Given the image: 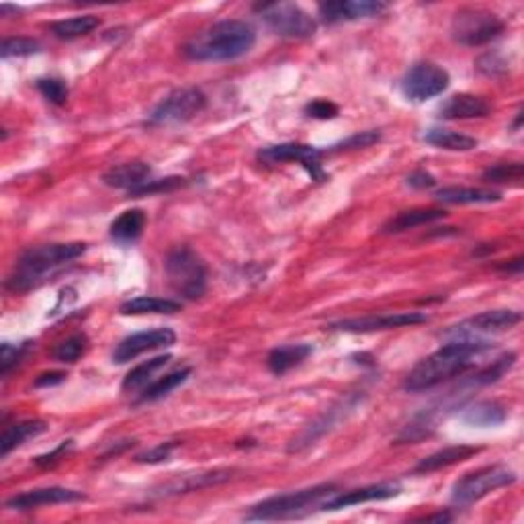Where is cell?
I'll list each match as a JSON object with an SVG mask.
<instances>
[{"mask_svg":"<svg viewBox=\"0 0 524 524\" xmlns=\"http://www.w3.org/2000/svg\"><path fill=\"white\" fill-rule=\"evenodd\" d=\"M489 113H491V107L486 98L467 95V93L449 96L447 101L441 104V109H438V115L449 121L483 119V117H488Z\"/></svg>","mask_w":524,"mask_h":524,"instance_id":"18","label":"cell"},{"mask_svg":"<svg viewBox=\"0 0 524 524\" xmlns=\"http://www.w3.org/2000/svg\"><path fill=\"white\" fill-rule=\"evenodd\" d=\"M191 373H193L191 366H182V369H179V371H173V373H168V375L160 377L158 381L146 385V389H143L140 402H156V399L166 397L170 391L181 388V385L185 383L189 377H191Z\"/></svg>","mask_w":524,"mask_h":524,"instance_id":"33","label":"cell"},{"mask_svg":"<svg viewBox=\"0 0 524 524\" xmlns=\"http://www.w3.org/2000/svg\"><path fill=\"white\" fill-rule=\"evenodd\" d=\"M150 174H152V168H150L146 162H126L109 168L107 173L103 174V182L107 187L127 189V191H131V189L140 187L146 181H150Z\"/></svg>","mask_w":524,"mask_h":524,"instance_id":"21","label":"cell"},{"mask_svg":"<svg viewBox=\"0 0 524 524\" xmlns=\"http://www.w3.org/2000/svg\"><path fill=\"white\" fill-rule=\"evenodd\" d=\"M87 346H89V340L84 334H72L66 340H62L60 344L54 349V358L58 363H66V365H72L76 363L78 358H81L84 352H87Z\"/></svg>","mask_w":524,"mask_h":524,"instance_id":"35","label":"cell"},{"mask_svg":"<svg viewBox=\"0 0 524 524\" xmlns=\"http://www.w3.org/2000/svg\"><path fill=\"white\" fill-rule=\"evenodd\" d=\"M520 312L514 310H489L482 312L477 316H471L463 322L451 326L449 330H444V336H453L455 340H465V338H477L482 334H494V332H504L520 324Z\"/></svg>","mask_w":524,"mask_h":524,"instance_id":"12","label":"cell"},{"mask_svg":"<svg viewBox=\"0 0 524 524\" xmlns=\"http://www.w3.org/2000/svg\"><path fill=\"white\" fill-rule=\"evenodd\" d=\"M170 360H173V355H160V357H154L150 360H143V363L134 366V369L127 373L126 379H123V383H121V389L123 391H137V389L146 388V385L152 381V377L156 375V373L164 369Z\"/></svg>","mask_w":524,"mask_h":524,"instance_id":"31","label":"cell"},{"mask_svg":"<svg viewBox=\"0 0 524 524\" xmlns=\"http://www.w3.org/2000/svg\"><path fill=\"white\" fill-rule=\"evenodd\" d=\"M381 140V134L375 129L371 131H358V134L346 137V140L334 143L330 148V152H343V150H358V148H369L373 143H377Z\"/></svg>","mask_w":524,"mask_h":524,"instance_id":"41","label":"cell"},{"mask_svg":"<svg viewBox=\"0 0 524 524\" xmlns=\"http://www.w3.org/2000/svg\"><path fill=\"white\" fill-rule=\"evenodd\" d=\"M143 226H146V213L142 209H127L111 224L109 232L111 238L119 242V244H131V242L140 238Z\"/></svg>","mask_w":524,"mask_h":524,"instance_id":"29","label":"cell"},{"mask_svg":"<svg viewBox=\"0 0 524 524\" xmlns=\"http://www.w3.org/2000/svg\"><path fill=\"white\" fill-rule=\"evenodd\" d=\"M66 377L68 375H66L64 371H50L39 375L33 385H35V388H54V385H60Z\"/></svg>","mask_w":524,"mask_h":524,"instance_id":"47","label":"cell"},{"mask_svg":"<svg viewBox=\"0 0 524 524\" xmlns=\"http://www.w3.org/2000/svg\"><path fill=\"white\" fill-rule=\"evenodd\" d=\"M357 402H358V397H349V399H343V404L336 405V408L328 410L322 418H318L316 422L307 426V428L301 432L297 438H293V443L289 444V453H299V451H304V449L310 447V444L316 443L320 436H324L326 432H330L334 428V424L343 418V410L355 408Z\"/></svg>","mask_w":524,"mask_h":524,"instance_id":"19","label":"cell"},{"mask_svg":"<svg viewBox=\"0 0 524 524\" xmlns=\"http://www.w3.org/2000/svg\"><path fill=\"white\" fill-rule=\"evenodd\" d=\"M443 209H408V212L397 213L396 218H391L388 224L383 226L385 234H402L408 232V229L420 227L426 224H432V221H438L444 218Z\"/></svg>","mask_w":524,"mask_h":524,"instance_id":"27","label":"cell"},{"mask_svg":"<svg viewBox=\"0 0 524 524\" xmlns=\"http://www.w3.org/2000/svg\"><path fill=\"white\" fill-rule=\"evenodd\" d=\"M424 142L441 150H449V152H469V150H475L477 143H480L475 137L444 127H432L426 131Z\"/></svg>","mask_w":524,"mask_h":524,"instance_id":"28","label":"cell"},{"mask_svg":"<svg viewBox=\"0 0 524 524\" xmlns=\"http://www.w3.org/2000/svg\"><path fill=\"white\" fill-rule=\"evenodd\" d=\"M179 441H168V443H160L156 444L154 449L146 451V453L137 455V461L140 463H162V461H168V457L173 455V451L179 447Z\"/></svg>","mask_w":524,"mask_h":524,"instance_id":"43","label":"cell"},{"mask_svg":"<svg viewBox=\"0 0 524 524\" xmlns=\"http://www.w3.org/2000/svg\"><path fill=\"white\" fill-rule=\"evenodd\" d=\"M176 343V334L170 330V328H154V330L146 332H135L131 336L123 338L119 344L115 346L113 351V363L123 365L129 363V360L137 358L143 352L166 349V346H173Z\"/></svg>","mask_w":524,"mask_h":524,"instance_id":"13","label":"cell"},{"mask_svg":"<svg viewBox=\"0 0 524 524\" xmlns=\"http://www.w3.org/2000/svg\"><path fill=\"white\" fill-rule=\"evenodd\" d=\"M451 76L441 66L422 62L412 66L402 81V93L412 103L430 101L449 89Z\"/></svg>","mask_w":524,"mask_h":524,"instance_id":"10","label":"cell"},{"mask_svg":"<svg viewBox=\"0 0 524 524\" xmlns=\"http://www.w3.org/2000/svg\"><path fill=\"white\" fill-rule=\"evenodd\" d=\"M187 179L182 176H168V179H158V181H146L143 185L131 189L129 196H146V195H158V193H173L176 189L185 187Z\"/></svg>","mask_w":524,"mask_h":524,"instance_id":"37","label":"cell"},{"mask_svg":"<svg viewBox=\"0 0 524 524\" xmlns=\"http://www.w3.org/2000/svg\"><path fill=\"white\" fill-rule=\"evenodd\" d=\"M168 285L185 299H199L207 291V266L193 248L176 246L164 262Z\"/></svg>","mask_w":524,"mask_h":524,"instance_id":"5","label":"cell"},{"mask_svg":"<svg viewBox=\"0 0 524 524\" xmlns=\"http://www.w3.org/2000/svg\"><path fill=\"white\" fill-rule=\"evenodd\" d=\"M87 252L82 242H66V244H43L23 252L15 265V271L6 279V289L12 293H27L37 289L45 281H51L66 265L81 258Z\"/></svg>","mask_w":524,"mask_h":524,"instance_id":"2","label":"cell"},{"mask_svg":"<svg viewBox=\"0 0 524 524\" xmlns=\"http://www.w3.org/2000/svg\"><path fill=\"white\" fill-rule=\"evenodd\" d=\"M257 43L250 23L227 19L203 29L185 45V56L193 62H229L248 54Z\"/></svg>","mask_w":524,"mask_h":524,"instance_id":"3","label":"cell"},{"mask_svg":"<svg viewBox=\"0 0 524 524\" xmlns=\"http://www.w3.org/2000/svg\"><path fill=\"white\" fill-rule=\"evenodd\" d=\"M37 89L51 104H58V107H62V104L68 101L70 90L68 84H66L62 78H39Z\"/></svg>","mask_w":524,"mask_h":524,"instance_id":"39","label":"cell"},{"mask_svg":"<svg viewBox=\"0 0 524 524\" xmlns=\"http://www.w3.org/2000/svg\"><path fill=\"white\" fill-rule=\"evenodd\" d=\"M74 447V441H64L60 447L58 449H54L51 451V453H48V455H39L37 458H35V465H39V467H54L56 463H60V458H64L66 457V453H68V451Z\"/></svg>","mask_w":524,"mask_h":524,"instance_id":"45","label":"cell"},{"mask_svg":"<svg viewBox=\"0 0 524 524\" xmlns=\"http://www.w3.org/2000/svg\"><path fill=\"white\" fill-rule=\"evenodd\" d=\"M399 494H402V483L381 482V483H373V486L344 491V494H334V496L328 497L326 502L320 504V508L322 510H343V508L358 506V504H366V502L391 500V497H396Z\"/></svg>","mask_w":524,"mask_h":524,"instance_id":"15","label":"cell"},{"mask_svg":"<svg viewBox=\"0 0 524 524\" xmlns=\"http://www.w3.org/2000/svg\"><path fill=\"white\" fill-rule=\"evenodd\" d=\"M42 51V45H39L35 39L29 37H6L3 45H0V56L4 60L9 58H23V56H33Z\"/></svg>","mask_w":524,"mask_h":524,"instance_id":"38","label":"cell"},{"mask_svg":"<svg viewBox=\"0 0 524 524\" xmlns=\"http://www.w3.org/2000/svg\"><path fill=\"white\" fill-rule=\"evenodd\" d=\"M336 486L334 483H320L305 489L289 491V494H279L266 497L258 504H254L244 519L246 520H289L299 519L310 512L313 506H320L324 497L334 496Z\"/></svg>","mask_w":524,"mask_h":524,"instance_id":"4","label":"cell"},{"mask_svg":"<svg viewBox=\"0 0 524 524\" xmlns=\"http://www.w3.org/2000/svg\"><path fill=\"white\" fill-rule=\"evenodd\" d=\"M322 150L307 146V143H279V146L262 148L258 152V160L266 164L281 162H299L305 168V173L312 176V181L324 182L328 181V173L322 168Z\"/></svg>","mask_w":524,"mask_h":524,"instance_id":"11","label":"cell"},{"mask_svg":"<svg viewBox=\"0 0 524 524\" xmlns=\"http://www.w3.org/2000/svg\"><path fill=\"white\" fill-rule=\"evenodd\" d=\"M436 199L447 205H475V203H497L502 201L500 191L475 187H444L436 191Z\"/></svg>","mask_w":524,"mask_h":524,"instance_id":"24","label":"cell"},{"mask_svg":"<svg viewBox=\"0 0 524 524\" xmlns=\"http://www.w3.org/2000/svg\"><path fill=\"white\" fill-rule=\"evenodd\" d=\"M514 482L516 474L512 469L504 467V465H489V467L475 469L463 475L461 480H457L451 500L457 506H471V504L480 502L482 497H486L491 491L512 486Z\"/></svg>","mask_w":524,"mask_h":524,"instance_id":"7","label":"cell"},{"mask_svg":"<svg viewBox=\"0 0 524 524\" xmlns=\"http://www.w3.org/2000/svg\"><path fill=\"white\" fill-rule=\"evenodd\" d=\"M207 104V96L201 89L187 87L173 90L166 98L156 104L150 113L148 126H176V123L191 121L195 115H199Z\"/></svg>","mask_w":524,"mask_h":524,"instance_id":"9","label":"cell"},{"mask_svg":"<svg viewBox=\"0 0 524 524\" xmlns=\"http://www.w3.org/2000/svg\"><path fill=\"white\" fill-rule=\"evenodd\" d=\"M405 182L414 189H430L436 185V179L432 174L424 173V170H416V173H412L408 179H405Z\"/></svg>","mask_w":524,"mask_h":524,"instance_id":"46","label":"cell"},{"mask_svg":"<svg viewBox=\"0 0 524 524\" xmlns=\"http://www.w3.org/2000/svg\"><path fill=\"white\" fill-rule=\"evenodd\" d=\"M87 500V496L82 491L68 489V488H37L23 491V494H17L6 500L4 506L9 510H19V512H25V510H33L39 506H51V504H72V502H82Z\"/></svg>","mask_w":524,"mask_h":524,"instance_id":"16","label":"cell"},{"mask_svg":"<svg viewBox=\"0 0 524 524\" xmlns=\"http://www.w3.org/2000/svg\"><path fill=\"white\" fill-rule=\"evenodd\" d=\"M305 115L307 117H313V119H334V117H338L340 109L334 104L332 101H326V98H316V101H312L310 104H305Z\"/></svg>","mask_w":524,"mask_h":524,"instance_id":"42","label":"cell"},{"mask_svg":"<svg viewBox=\"0 0 524 524\" xmlns=\"http://www.w3.org/2000/svg\"><path fill=\"white\" fill-rule=\"evenodd\" d=\"M258 17L274 35L287 39H307L316 33V19L310 17L299 4L293 3H262L254 6Z\"/></svg>","mask_w":524,"mask_h":524,"instance_id":"6","label":"cell"},{"mask_svg":"<svg viewBox=\"0 0 524 524\" xmlns=\"http://www.w3.org/2000/svg\"><path fill=\"white\" fill-rule=\"evenodd\" d=\"M27 351H29V343H23V344L4 343L3 349H0V375L3 377L9 375V373L21 363Z\"/></svg>","mask_w":524,"mask_h":524,"instance_id":"40","label":"cell"},{"mask_svg":"<svg viewBox=\"0 0 524 524\" xmlns=\"http://www.w3.org/2000/svg\"><path fill=\"white\" fill-rule=\"evenodd\" d=\"M232 477V471L218 469V471H207V474H187L181 477H174L173 482H166L162 488H158L156 496H179L187 494V491H196L215 483H224Z\"/></svg>","mask_w":524,"mask_h":524,"instance_id":"20","label":"cell"},{"mask_svg":"<svg viewBox=\"0 0 524 524\" xmlns=\"http://www.w3.org/2000/svg\"><path fill=\"white\" fill-rule=\"evenodd\" d=\"M313 352V349L310 344L305 343H299V344H285V346H277V349H273L268 352L266 357V365L268 369H271L273 375H285V373H289L295 366H299L304 360L310 357Z\"/></svg>","mask_w":524,"mask_h":524,"instance_id":"23","label":"cell"},{"mask_svg":"<svg viewBox=\"0 0 524 524\" xmlns=\"http://www.w3.org/2000/svg\"><path fill=\"white\" fill-rule=\"evenodd\" d=\"M451 519H453V516H451V514H435V516H426V519H424V520H428V522H430V520H438V522H447V520H451Z\"/></svg>","mask_w":524,"mask_h":524,"instance_id":"49","label":"cell"},{"mask_svg":"<svg viewBox=\"0 0 524 524\" xmlns=\"http://www.w3.org/2000/svg\"><path fill=\"white\" fill-rule=\"evenodd\" d=\"M522 266H524V258L522 257H516L512 260H508L506 265H500L502 273H508V274H520L522 273Z\"/></svg>","mask_w":524,"mask_h":524,"instance_id":"48","label":"cell"},{"mask_svg":"<svg viewBox=\"0 0 524 524\" xmlns=\"http://www.w3.org/2000/svg\"><path fill=\"white\" fill-rule=\"evenodd\" d=\"M428 322V316L422 312H404V313H388V316H366V318H352L343 320V322L332 324V330L338 332H377V330H393V328H405Z\"/></svg>","mask_w":524,"mask_h":524,"instance_id":"14","label":"cell"},{"mask_svg":"<svg viewBox=\"0 0 524 524\" xmlns=\"http://www.w3.org/2000/svg\"><path fill=\"white\" fill-rule=\"evenodd\" d=\"M98 25H101V19L95 15H82V17H72V19H64V21H56L51 23V33L58 39H78L93 33Z\"/></svg>","mask_w":524,"mask_h":524,"instance_id":"32","label":"cell"},{"mask_svg":"<svg viewBox=\"0 0 524 524\" xmlns=\"http://www.w3.org/2000/svg\"><path fill=\"white\" fill-rule=\"evenodd\" d=\"M482 449L469 447V444H455V447H444L436 453L420 458V463L414 467V474H432V471H441L444 467H451V465L467 461V458L475 457Z\"/></svg>","mask_w":524,"mask_h":524,"instance_id":"22","label":"cell"},{"mask_svg":"<svg viewBox=\"0 0 524 524\" xmlns=\"http://www.w3.org/2000/svg\"><path fill=\"white\" fill-rule=\"evenodd\" d=\"M385 9H388V4L379 3V0H338V3L320 4V17H322V21L334 25L379 17Z\"/></svg>","mask_w":524,"mask_h":524,"instance_id":"17","label":"cell"},{"mask_svg":"<svg viewBox=\"0 0 524 524\" xmlns=\"http://www.w3.org/2000/svg\"><path fill=\"white\" fill-rule=\"evenodd\" d=\"M45 430H48V424L43 420H25L9 426V428L4 430L3 441H0V455L6 457L11 451H15L17 447H21L23 443H27L29 438L43 435Z\"/></svg>","mask_w":524,"mask_h":524,"instance_id":"30","label":"cell"},{"mask_svg":"<svg viewBox=\"0 0 524 524\" xmlns=\"http://www.w3.org/2000/svg\"><path fill=\"white\" fill-rule=\"evenodd\" d=\"M508 418L506 408L496 399H483V402L471 404L469 408L463 410L461 420L471 426H480V428H488V426H497Z\"/></svg>","mask_w":524,"mask_h":524,"instance_id":"25","label":"cell"},{"mask_svg":"<svg viewBox=\"0 0 524 524\" xmlns=\"http://www.w3.org/2000/svg\"><path fill=\"white\" fill-rule=\"evenodd\" d=\"M491 349H494V344L488 343V340H453V343L444 344L436 352H432L430 357L422 358L408 373L404 389L410 393H422L436 388V385L449 381V379L463 375L465 371H469L475 365L477 357H482L483 352Z\"/></svg>","mask_w":524,"mask_h":524,"instance_id":"1","label":"cell"},{"mask_svg":"<svg viewBox=\"0 0 524 524\" xmlns=\"http://www.w3.org/2000/svg\"><path fill=\"white\" fill-rule=\"evenodd\" d=\"M504 31V21L496 12L483 9H461L455 12L451 23V35L457 43L467 48H480L500 35Z\"/></svg>","mask_w":524,"mask_h":524,"instance_id":"8","label":"cell"},{"mask_svg":"<svg viewBox=\"0 0 524 524\" xmlns=\"http://www.w3.org/2000/svg\"><path fill=\"white\" fill-rule=\"evenodd\" d=\"M477 70L486 76H500V74H506L508 66L506 62L500 60V56L497 54H486L477 60Z\"/></svg>","mask_w":524,"mask_h":524,"instance_id":"44","label":"cell"},{"mask_svg":"<svg viewBox=\"0 0 524 524\" xmlns=\"http://www.w3.org/2000/svg\"><path fill=\"white\" fill-rule=\"evenodd\" d=\"M524 166L520 162H502L483 170L482 179L486 182H519L522 181Z\"/></svg>","mask_w":524,"mask_h":524,"instance_id":"36","label":"cell"},{"mask_svg":"<svg viewBox=\"0 0 524 524\" xmlns=\"http://www.w3.org/2000/svg\"><path fill=\"white\" fill-rule=\"evenodd\" d=\"M182 310L181 301L168 297H152V295H140L126 301L119 307L121 316H146V313H176Z\"/></svg>","mask_w":524,"mask_h":524,"instance_id":"26","label":"cell"},{"mask_svg":"<svg viewBox=\"0 0 524 524\" xmlns=\"http://www.w3.org/2000/svg\"><path fill=\"white\" fill-rule=\"evenodd\" d=\"M514 363H516L514 352H506V355L496 358L494 363H489L488 366H483V369L477 371L475 375L469 379L467 385H471V388H482V385H491L500 381V379L512 369Z\"/></svg>","mask_w":524,"mask_h":524,"instance_id":"34","label":"cell"}]
</instances>
